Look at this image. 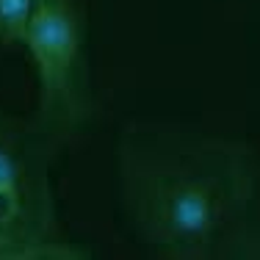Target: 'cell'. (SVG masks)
I'll list each match as a JSON object with an SVG mask.
<instances>
[{"label":"cell","instance_id":"6da1fadb","mask_svg":"<svg viewBox=\"0 0 260 260\" xmlns=\"http://www.w3.org/2000/svg\"><path fill=\"white\" fill-rule=\"evenodd\" d=\"M122 202L136 235L172 260L255 257L260 172L249 150L188 130H130Z\"/></svg>","mask_w":260,"mask_h":260},{"label":"cell","instance_id":"7a4b0ae2","mask_svg":"<svg viewBox=\"0 0 260 260\" xmlns=\"http://www.w3.org/2000/svg\"><path fill=\"white\" fill-rule=\"evenodd\" d=\"M86 249L64 238L47 158L36 136L0 111V260H70Z\"/></svg>","mask_w":260,"mask_h":260},{"label":"cell","instance_id":"3957f363","mask_svg":"<svg viewBox=\"0 0 260 260\" xmlns=\"http://www.w3.org/2000/svg\"><path fill=\"white\" fill-rule=\"evenodd\" d=\"M36 78V130L70 136L91 108L86 17L78 0H39L22 36Z\"/></svg>","mask_w":260,"mask_h":260},{"label":"cell","instance_id":"277c9868","mask_svg":"<svg viewBox=\"0 0 260 260\" xmlns=\"http://www.w3.org/2000/svg\"><path fill=\"white\" fill-rule=\"evenodd\" d=\"M39 0H0V45L20 47Z\"/></svg>","mask_w":260,"mask_h":260}]
</instances>
